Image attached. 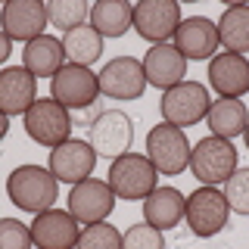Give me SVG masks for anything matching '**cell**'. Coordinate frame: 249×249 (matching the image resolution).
<instances>
[{"label": "cell", "mask_w": 249, "mask_h": 249, "mask_svg": "<svg viewBox=\"0 0 249 249\" xmlns=\"http://www.w3.org/2000/svg\"><path fill=\"white\" fill-rule=\"evenodd\" d=\"M56 193H59V181L44 165H19L6 178V196H10V202L31 215H41L47 209H53Z\"/></svg>", "instance_id": "cell-1"}, {"label": "cell", "mask_w": 249, "mask_h": 249, "mask_svg": "<svg viewBox=\"0 0 249 249\" xmlns=\"http://www.w3.org/2000/svg\"><path fill=\"white\" fill-rule=\"evenodd\" d=\"M159 181V171L150 165L143 153H124L119 159H112L109 165V190L115 193V199H146L150 193L156 190Z\"/></svg>", "instance_id": "cell-2"}, {"label": "cell", "mask_w": 249, "mask_h": 249, "mask_svg": "<svg viewBox=\"0 0 249 249\" xmlns=\"http://www.w3.org/2000/svg\"><path fill=\"white\" fill-rule=\"evenodd\" d=\"M193 178L202 187H218L237 171V150L224 137H202L196 146H190V165Z\"/></svg>", "instance_id": "cell-3"}, {"label": "cell", "mask_w": 249, "mask_h": 249, "mask_svg": "<svg viewBox=\"0 0 249 249\" xmlns=\"http://www.w3.org/2000/svg\"><path fill=\"white\" fill-rule=\"evenodd\" d=\"M22 128H25V134L35 143L53 150V146L66 143L72 137V115L53 97H44V100H35L28 106V112L22 115Z\"/></svg>", "instance_id": "cell-4"}, {"label": "cell", "mask_w": 249, "mask_h": 249, "mask_svg": "<svg viewBox=\"0 0 249 249\" xmlns=\"http://www.w3.org/2000/svg\"><path fill=\"white\" fill-rule=\"evenodd\" d=\"M146 159L150 165L159 171V175H181V171L190 165V140H187L184 128H175V124H156L146 134Z\"/></svg>", "instance_id": "cell-5"}, {"label": "cell", "mask_w": 249, "mask_h": 249, "mask_svg": "<svg viewBox=\"0 0 249 249\" xmlns=\"http://www.w3.org/2000/svg\"><path fill=\"white\" fill-rule=\"evenodd\" d=\"M209 106H212V100H209V90L206 84L199 81H184L175 84L171 90L162 93V122L165 124H175V128H190V124H199L206 119Z\"/></svg>", "instance_id": "cell-6"}, {"label": "cell", "mask_w": 249, "mask_h": 249, "mask_svg": "<svg viewBox=\"0 0 249 249\" xmlns=\"http://www.w3.org/2000/svg\"><path fill=\"white\" fill-rule=\"evenodd\" d=\"M50 97L62 103L69 112H78V109H90L100 100V81L97 72L84 66H75V62H66L56 75L50 78Z\"/></svg>", "instance_id": "cell-7"}, {"label": "cell", "mask_w": 249, "mask_h": 249, "mask_svg": "<svg viewBox=\"0 0 249 249\" xmlns=\"http://www.w3.org/2000/svg\"><path fill=\"white\" fill-rule=\"evenodd\" d=\"M184 218L190 224V233L193 237H215V233L224 231L231 218V206L224 199V193L218 187H199L187 196V206H184Z\"/></svg>", "instance_id": "cell-8"}, {"label": "cell", "mask_w": 249, "mask_h": 249, "mask_svg": "<svg viewBox=\"0 0 249 249\" xmlns=\"http://www.w3.org/2000/svg\"><path fill=\"white\" fill-rule=\"evenodd\" d=\"M88 143L93 146V153L103 159H119L131 150L134 143V122L122 112V109H106L90 122V134Z\"/></svg>", "instance_id": "cell-9"}, {"label": "cell", "mask_w": 249, "mask_h": 249, "mask_svg": "<svg viewBox=\"0 0 249 249\" xmlns=\"http://www.w3.org/2000/svg\"><path fill=\"white\" fill-rule=\"evenodd\" d=\"M100 93L109 100H140L146 90V75H143V62L134 56H115L109 59L97 75Z\"/></svg>", "instance_id": "cell-10"}, {"label": "cell", "mask_w": 249, "mask_h": 249, "mask_svg": "<svg viewBox=\"0 0 249 249\" xmlns=\"http://www.w3.org/2000/svg\"><path fill=\"white\" fill-rule=\"evenodd\" d=\"M181 25V3L175 0H140L134 6V31L143 41L168 44Z\"/></svg>", "instance_id": "cell-11"}, {"label": "cell", "mask_w": 249, "mask_h": 249, "mask_svg": "<svg viewBox=\"0 0 249 249\" xmlns=\"http://www.w3.org/2000/svg\"><path fill=\"white\" fill-rule=\"evenodd\" d=\"M93 165H97V153L88 140H78V137H69L66 143L53 146L50 150V175L62 184H81L93 175Z\"/></svg>", "instance_id": "cell-12"}, {"label": "cell", "mask_w": 249, "mask_h": 249, "mask_svg": "<svg viewBox=\"0 0 249 249\" xmlns=\"http://www.w3.org/2000/svg\"><path fill=\"white\" fill-rule=\"evenodd\" d=\"M47 22V3L41 0H10V3L0 6V31H3L10 41H35L44 35Z\"/></svg>", "instance_id": "cell-13"}, {"label": "cell", "mask_w": 249, "mask_h": 249, "mask_svg": "<svg viewBox=\"0 0 249 249\" xmlns=\"http://www.w3.org/2000/svg\"><path fill=\"white\" fill-rule=\"evenodd\" d=\"M112 209H115V193L100 178H88L69 190V212L75 215L78 224H100L112 215Z\"/></svg>", "instance_id": "cell-14"}, {"label": "cell", "mask_w": 249, "mask_h": 249, "mask_svg": "<svg viewBox=\"0 0 249 249\" xmlns=\"http://www.w3.org/2000/svg\"><path fill=\"white\" fill-rule=\"evenodd\" d=\"M31 231V243L35 249H75L81 228H78L75 215L62 212V209H47V212L35 215V221L28 224Z\"/></svg>", "instance_id": "cell-15"}, {"label": "cell", "mask_w": 249, "mask_h": 249, "mask_svg": "<svg viewBox=\"0 0 249 249\" xmlns=\"http://www.w3.org/2000/svg\"><path fill=\"white\" fill-rule=\"evenodd\" d=\"M209 84L221 100H240L249 93V59L240 53H215L209 59Z\"/></svg>", "instance_id": "cell-16"}, {"label": "cell", "mask_w": 249, "mask_h": 249, "mask_svg": "<svg viewBox=\"0 0 249 249\" xmlns=\"http://www.w3.org/2000/svg\"><path fill=\"white\" fill-rule=\"evenodd\" d=\"M218 25L209 16H190L181 19V25L175 31V50L184 59H212L218 53Z\"/></svg>", "instance_id": "cell-17"}, {"label": "cell", "mask_w": 249, "mask_h": 249, "mask_svg": "<svg viewBox=\"0 0 249 249\" xmlns=\"http://www.w3.org/2000/svg\"><path fill=\"white\" fill-rule=\"evenodd\" d=\"M143 62V75L150 88H159L162 93L171 90L175 84L184 81L187 75V59L175 50V44H156L146 50V56L140 59Z\"/></svg>", "instance_id": "cell-18"}, {"label": "cell", "mask_w": 249, "mask_h": 249, "mask_svg": "<svg viewBox=\"0 0 249 249\" xmlns=\"http://www.w3.org/2000/svg\"><path fill=\"white\" fill-rule=\"evenodd\" d=\"M35 100H37V78L25 66H10L0 72V112L6 119L25 115Z\"/></svg>", "instance_id": "cell-19"}, {"label": "cell", "mask_w": 249, "mask_h": 249, "mask_svg": "<svg viewBox=\"0 0 249 249\" xmlns=\"http://www.w3.org/2000/svg\"><path fill=\"white\" fill-rule=\"evenodd\" d=\"M184 206H187V196L178 187H156L143 199V221L153 224L156 231H171L181 224Z\"/></svg>", "instance_id": "cell-20"}, {"label": "cell", "mask_w": 249, "mask_h": 249, "mask_svg": "<svg viewBox=\"0 0 249 249\" xmlns=\"http://www.w3.org/2000/svg\"><path fill=\"white\" fill-rule=\"evenodd\" d=\"M66 62L69 59H66V50H62V41H56L50 35H41L35 41H28L25 50H22V66L35 78H53Z\"/></svg>", "instance_id": "cell-21"}, {"label": "cell", "mask_w": 249, "mask_h": 249, "mask_svg": "<svg viewBox=\"0 0 249 249\" xmlns=\"http://www.w3.org/2000/svg\"><path fill=\"white\" fill-rule=\"evenodd\" d=\"M90 28L100 37H122L134 28V6L128 0H100L90 6Z\"/></svg>", "instance_id": "cell-22"}, {"label": "cell", "mask_w": 249, "mask_h": 249, "mask_svg": "<svg viewBox=\"0 0 249 249\" xmlns=\"http://www.w3.org/2000/svg\"><path fill=\"white\" fill-rule=\"evenodd\" d=\"M218 25V44L228 53H249V3H233L221 13Z\"/></svg>", "instance_id": "cell-23"}, {"label": "cell", "mask_w": 249, "mask_h": 249, "mask_svg": "<svg viewBox=\"0 0 249 249\" xmlns=\"http://www.w3.org/2000/svg\"><path fill=\"white\" fill-rule=\"evenodd\" d=\"M206 124L212 128L215 137H224V140L240 137L249 124L246 103L243 100H215L206 112Z\"/></svg>", "instance_id": "cell-24"}, {"label": "cell", "mask_w": 249, "mask_h": 249, "mask_svg": "<svg viewBox=\"0 0 249 249\" xmlns=\"http://www.w3.org/2000/svg\"><path fill=\"white\" fill-rule=\"evenodd\" d=\"M62 50H66L69 62L90 69L93 62L100 59V53H103V37L90 25H78V28L69 31V35H62Z\"/></svg>", "instance_id": "cell-25"}, {"label": "cell", "mask_w": 249, "mask_h": 249, "mask_svg": "<svg viewBox=\"0 0 249 249\" xmlns=\"http://www.w3.org/2000/svg\"><path fill=\"white\" fill-rule=\"evenodd\" d=\"M90 19V3L84 0H50L47 3V22L56 25L59 31H72Z\"/></svg>", "instance_id": "cell-26"}, {"label": "cell", "mask_w": 249, "mask_h": 249, "mask_svg": "<svg viewBox=\"0 0 249 249\" xmlns=\"http://www.w3.org/2000/svg\"><path fill=\"white\" fill-rule=\"evenodd\" d=\"M75 249H122V233L112 224L100 221V224H88L78 237Z\"/></svg>", "instance_id": "cell-27"}, {"label": "cell", "mask_w": 249, "mask_h": 249, "mask_svg": "<svg viewBox=\"0 0 249 249\" xmlns=\"http://www.w3.org/2000/svg\"><path fill=\"white\" fill-rule=\"evenodd\" d=\"M224 199H228L231 212L249 215V168H237L224 181Z\"/></svg>", "instance_id": "cell-28"}, {"label": "cell", "mask_w": 249, "mask_h": 249, "mask_svg": "<svg viewBox=\"0 0 249 249\" xmlns=\"http://www.w3.org/2000/svg\"><path fill=\"white\" fill-rule=\"evenodd\" d=\"M122 249H165V237H162V231H156L153 224L143 221L124 231Z\"/></svg>", "instance_id": "cell-29"}, {"label": "cell", "mask_w": 249, "mask_h": 249, "mask_svg": "<svg viewBox=\"0 0 249 249\" xmlns=\"http://www.w3.org/2000/svg\"><path fill=\"white\" fill-rule=\"evenodd\" d=\"M0 249H35L28 224L19 218H0Z\"/></svg>", "instance_id": "cell-30"}, {"label": "cell", "mask_w": 249, "mask_h": 249, "mask_svg": "<svg viewBox=\"0 0 249 249\" xmlns=\"http://www.w3.org/2000/svg\"><path fill=\"white\" fill-rule=\"evenodd\" d=\"M10 53H13V41L3 35V31H0V66H3V62L10 59Z\"/></svg>", "instance_id": "cell-31"}, {"label": "cell", "mask_w": 249, "mask_h": 249, "mask_svg": "<svg viewBox=\"0 0 249 249\" xmlns=\"http://www.w3.org/2000/svg\"><path fill=\"white\" fill-rule=\"evenodd\" d=\"M6 134H10V119H6V115L0 112V140H3Z\"/></svg>", "instance_id": "cell-32"}, {"label": "cell", "mask_w": 249, "mask_h": 249, "mask_svg": "<svg viewBox=\"0 0 249 249\" xmlns=\"http://www.w3.org/2000/svg\"><path fill=\"white\" fill-rule=\"evenodd\" d=\"M243 140H246V150H249V124H246V131H243Z\"/></svg>", "instance_id": "cell-33"}]
</instances>
